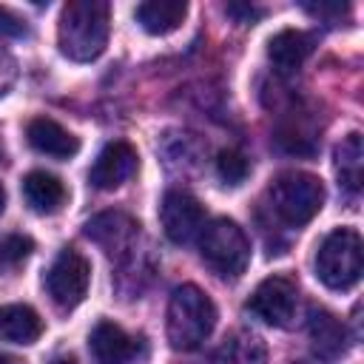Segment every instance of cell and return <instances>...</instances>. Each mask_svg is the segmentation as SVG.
<instances>
[{"label": "cell", "mask_w": 364, "mask_h": 364, "mask_svg": "<svg viewBox=\"0 0 364 364\" xmlns=\"http://www.w3.org/2000/svg\"><path fill=\"white\" fill-rule=\"evenodd\" d=\"M111 9L102 0H71L63 6L57 43L74 63H91L105 51Z\"/></svg>", "instance_id": "cell-1"}, {"label": "cell", "mask_w": 364, "mask_h": 364, "mask_svg": "<svg viewBox=\"0 0 364 364\" xmlns=\"http://www.w3.org/2000/svg\"><path fill=\"white\" fill-rule=\"evenodd\" d=\"M216 327V307L196 284H179L168 301V341L173 350H196Z\"/></svg>", "instance_id": "cell-2"}, {"label": "cell", "mask_w": 364, "mask_h": 364, "mask_svg": "<svg viewBox=\"0 0 364 364\" xmlns=\"http://www.w3.org/2000/svg\"><path fill=\"white\" fill-rule=\"evenodd\" d=\"M267 196H270V210L276 213L279 222H284L287 228H301L321 210L324 185L318 176L307 171H284L270 182Z\"/></svg>", "instance_id": "cell-3"}, {"label": "cell", "mask_w": 364, "mask_h": 364, "mask_svg": "<svg viewBox=\"0 0 364 364\" xmlns=\"http://www.w3.org/2000/svg\"><path fill=\"white\" fill-rule=\"evenodd\" d=\"M199 256L222 279H239L250 264V239L233 219H213L199 230Z\"/></svg>", "instance_id": "cell-4"}, {"label": "cell", "mask_w": 364, "mask_h": 364, "mask_svg": "<svg viewBox=\"0 0 364 364\" xmlns=\"http://www.w3.org/2000/svg\"><path fill=\"white\" fill-rule=\"evenodd\" d=\"M364 270L361 236L355 228H336L324 236L316 253V276L330 290H350Z\"/></svg>", "instance_id": "cell-5"}, {"label": "cell", "mask_w": 364, "mask_h": 364, "mask_svg": "<svg viewBox=\"0 0 364 364\" xmlns=\"http://www.w3.org/2000/svg\"><path fill=\"white\" fill-rule=\"evenodd\" d=\"M88 282H91V264L74 247L60 250V256L51 262V267L46 273V290H48L51 301L63 310H71L85 299Z\"/></svg>", "instance_id": "cell-6"}, {"label": "cell", "mask_w": 364, "mask_h": 364, "mask_svg": "<svg viewBox=\"0 0 364 364\" xmlns=\"http://www.w3.org/2000/svg\"><path fill=\"white\" fill-rule=\"evenodd\" d=\"M247 310L270 327H290L299 310V287L287 276H267L247 299Z\"/></svg>", "instance_id": "cell-7"}, {"label": "cell", "mask_w": 364, "mask_h": 364, "mask_svg": "<svg viewBox=\"0 0 364 364\" xmlns=\"http://www.w3.org/2000/svg\"><path fill=\"white\" fill-rule=\"evenodd\" d=\"M159 222L173 245H188L205 228V208L185 191H168L159 205Z\"/></svg>", "instance_id": "cell-8"}, {"label": "cell", "mask_w": 364, "mask_h": 364, "mask_svg": "<svg viewBox=\"0 0 364 364\" xmlns=\"http://www.w3.org/2000/svg\"><path fill=\"white\" fill-rule=\"evenodd\" d=\"M85 236L91 242H97L108 256L114 259H125L139 236V222L122 210H105L100 216H94L85 225Z\"/></svg>", "instance_id": "cell-9"}, {"label": "cell", "mask_w": 364, "mask_h": 364, "mask_svg": "<svg viewBox=\"0 0 364 364\" xmlns=\"http://www.w3.org/2000/svg\"><path fill=\"white\" fill-rule=\"evenodd\" d=\"M136 165H139V156H136V148L131 142H125V139L108 142L100 151L97 162L91 165L88 182L100 191H114L136 173Z\"/></svg>", "instance_id": "cell-10"}, {"label": "cell", "mask_w": 364, "mask_h": 364, "mask_svg": "<svg viewBox=\"0 0 364 364\" xmlns=\"http://www.w3.org/2000/svg\"><path fill=\"white\" fill-rule=\"evenodd\" d=\"M88 347H91V358L94 364H131L139 350H142V341L128 336L119 324L114 321H100L94 330H91V338H88Z\"/></svg>", "instance_id": "cell-11"}, {"label": "cell", "mask_w": 364, "mask_h": 364, "mask_svg": "<svg viewBox=\"0 0 364 364\" xmlns=\"http://www.w3.org/2000/svg\"><path fill=\"white\" fill-rule=\"evenodd\" d=\"M307 333H310V344H313V355L318 361H336L344 355L347 350V327L344 321H338L330 310L324 307H310V318H307Z\"/></svg>", "instance_id": "cell-12"}, {"label": "cell", "mask_w": 364, "mask_h": 364, "mask_svg": "<svg viewBox=\"0 0 364 364\" xmlns=\"http://www.w3.org/2000/svg\"><path fill=\"white\" fill-rule=\"evenodd\" d=\"M26 139L37 154L54 156V159H71L80 151V139L63 128L60 122L48 119V117H37L26 125Z\"/></svg>", "instance_id": "cell-13"}, {"label": "cell", "mask_w": 364, "mask_h": 364, "mask_svg": "<svg viewBox=\"0 0 364 364\" xmlns=\"http://www.w3.org/2000/svg\"><path fill=\"white\" fill-rule=\"evenodd\" d=\"M313 51V34L307 31H296V28H284L276 37H270L267 43V57L276 65L279 74H293L304 65V60Z\"/></svg>", "instance_id": "cell-14"}, {"label": "cell", "mask_w": 364, "mask_h": 364, "mask_svg": "<svg viewBox=\"0 0 364 364\" xmlns=\"http://www.w3.org/2000/svg\"><path fill=\"white\" fill-rule=\"evenodd\" d=\"M43 336V318L28 304H3L0 307V341L34 344Z\"/></svg>", "instance_id": "cell-15"}, {"label": "cell", "mask_w": 364, "mask_h": 364, "mask_svg": "<svg viewBox=\"0 0 364 364\" xmlns=\"http://www.w3.org/2000/svg\"><path fill=\"white\" fill-rule=\"evenodd\" d=\"M23 196H26V202H28L37 213H57V210L65 205L68 191H65L63 179H57L54 173L31 171V173L23 179Z\"/></svg>", "instance_id": "cell-16"}, {"label": "cell", "mask_w": 364, "mask_h": 364, "mask_svg": "<svg viewBox=\"0 0 364 364\" xmlns=\"http://www.w3.org/2000/svg\"><path fill=\"white\" fill-rule=\"evenodd\" d=\"M188 14V3L182 0H148L136 6V23L148 34H171Z\"/></svg>", "instance_id": "cell-17"}, {"label": "cell", "mask_w": 364, "mask_h": 364, "mask_svg": "<svg viewBox=\"0 0 364 364\" xmlns=\"http://www.w3.org/2000/svg\"><path fill=\"white\" fill-rule=\"evenodd\" d=\"M336 173L338 182L350 191L358 193L361 182H364V145H361V134H347L341 139V145L336 148Z\"/></svg>", "instance_id": "cell-18"}, {"label": "cell", "mask_w": 364, "mask_h": 364, "mask_svg": "<svg viewBox=\"0 0 364 364\" xmlns=\"http://www.w3.org/2000/svg\"><path fill=\"white\" fill-rule=\"evenodd\" d=\"M228 355L230 364H264L267 347L256 333H239L228 341Z\"/></svg>", "instance_id": "cell-19"}, {"label": "cell", "mask_w": 364, "mask_h": 364, "mask_svg": "<svg viewBox=\"0 0 364 364\" xmlns=\"http://www.w3.org/2000/svg\"><path fill=\"white\" fill-rule=\"evenodd\" d=\"M216 173L225 185H242L250 173V159L236 148H225L216 156Z\"/></svg>", "instance_id": "cell-20"}, {"label": "cell", "mask_w": 364, "mask_h": 364, "mask_svg": "<svg viewBox=\"0 0 364 364\" xmlns=\"http://www.w3.org/2000/svg\"><path fill=\"white\" fill-rule=\"evenodd\" d=\"M34 250V242L23 233H9L0 239V267H17L23 264Z\"/></svg>", "instance_id": "cell-21"}, {"label": "cell", "mask_w": 364, "mask_h": 364, "mask_svg": "<svg viewBox=\"0 0 364 364\" xmlns=\"http://www.w3.org/2000/svg\"><path fill=\"white\" fill-rule=\"evenodd\" d=\"M28 26L20 14H14L11 9L0 6V37H26Z\"/></svg>", "instance_id": "cell-22"}, {"label": "cell", "mask_w": 364, "mask_h": 364, "mask_svg": "<svg viewBox=\"0 0 364 364\" xmlns=\"http://www.w3.org/2000/svg\"><path fill=\"white\" fill-rule=\"evenodd\" d=\"M310 14H316V17H330V14H336V17H341L350 6L347 3H307L304 6Z\"/></svg>", "instance_id": "cell-23"}, {"label": "cell", "mask_w": 364, "mask_h": 364, "mask_svg": "<svg viewBox=\"0 0 364 364\" xmlns=\"http://www.w3.org/2000/svg\"><path fill=\"white\" fill-rule=\"evenodd\" d=\"M228 14H233V17H242V23H253L256 17H262V9H253V6H239V3H233V6H228Z\"/></svg>", "instance_id": "cell-24"}, {"label": "cell", "mask_w": 364, "mask_h": 364, "mask_svg": "<svg viewBox=\"0 0 364 364\" xmlns=\"http://www.w3.org/2000/svg\"><path fill=\"white\" fill-rule=\"evenodd\" d=\"M11 80H14V63L6 54H0V94L9 88Z\"/></svg>", "instance_id": "cell-25"}, {"label": "cell", "mask_w": 364, "mask_h": 364, "mask_svg": "<svg viewBox=\"0 0 364 364\" xmlns=\"http://www.w3.org/2000/svg\"><path fill=\"white\" fill-rule=\"evenodd\" d=\"M0 364H23V361L14 358V355H0Z\"/></svg>", "instance_id": "cell-26"}, {"label": "cell", "mask_w": 364, "mask_h": 364, "mask_svg": "<svg viewBox=\"0 0 364 364\" xmlns=\"http://www.w3.org/2000/svg\"><path fill=\"white\" fill-rule=\"evenodd\" d=\"M51 364H77V361H74V358H65V355H63V358H54Z\"/></svg>", "instance_id": "cell-27"}, {"label": "cell", "mask_w": 364, "mask_h": 364, "mask_svg": "<svg viewBox=\"0 0 364 364\" xmlns=\"http://www.w3.org/2000/svg\"><path fill=\"white\" fill-rule=\"evenodd\" d=\"M3 205H6V193H3V185H0V213H3Z\"/></svg>", "instance_id": "cell-28"}, {"label": "cell", "mask_w": 364, "mask_h": 364, "mask_svg": "<svg viewBox=\"0 0 364 364\" xmlns=\"http://www.w3.org/2000/svg\"><path fill=\"white\" fill-rule=\"evenodd\" d=\"M0 159H3V148H0Z\"/></svg>", "instance_id": "cell-29"}]
</instances>
